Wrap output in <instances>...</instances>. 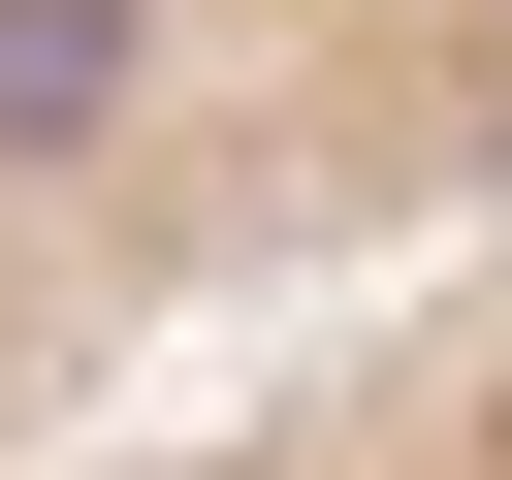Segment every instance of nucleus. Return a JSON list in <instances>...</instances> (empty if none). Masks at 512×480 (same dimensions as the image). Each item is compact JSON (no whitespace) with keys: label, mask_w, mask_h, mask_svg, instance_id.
Returning <instances> with one entry per match:
<instances>
[{"label":"nucleus","mask_w":512,"mask_h":480,"mask_svg":"<svg viewBox=\"0 0 512 480\" xmlns=\"http://www.w3.org/2000/svg\"><path fill=\"white\" fill-rule=\"evenodd\" d=\"M512 256V0H0V480Z\"/></svg>","instance_id":"nucleus-1"},{"label":"nucleus","mask_w":512,"mask_h":480,"mask_svg":"<svg viewBox=\"0 0 512 480\" xmlns=\"http://www.w3.org/2000/svg\"><path fill=\"white\" fill-rule=\"evenodd\" d=\"M64 480H512V256H480V288H384V320H320V352L64 448Z\"/></svg>","instance_id":"nucleus-2"}]
</instances>
